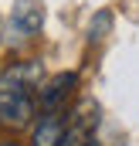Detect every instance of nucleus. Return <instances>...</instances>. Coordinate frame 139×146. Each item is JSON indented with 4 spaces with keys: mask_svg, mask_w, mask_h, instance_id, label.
<instances>
[{
    "mask_svg": "<svg viewBox=\"0 0 139 146\" xmlns=\"http://www.w3.org/2000/svg\"><path fill=\"white\" fill-rule=\"evenodd\" d=\"M41 65L24 61L0 75V119L10 126H27L41 99Z\"/></svg>",
    "mask_w": 139,
    "mask_h": 146,
    "instance_id": "nucleus-1",
    "label": "nucleus"
},
{
    "mask_svg": "<svg viewBox=\"0 0 139 146\" xmlns=\"http://www.w3.org/2000/svg\"><path fill=\"white\" fill-rule=\"evenodd\" d=\"M65 119L61 109H44V115L37 119L34 133H31V146H61L65 143Z\"/></svg>",
    "mask_w": 139,
    "mask_h": 146,
    "instance_id": "nucleus-2",
    "label": "nucleus"
},
{
    "mask_svg": "<svg viewBox=\"0 0 139 146\" xmlns=\"http://www.w3.org/2000/svg\"><path fill=\"white\" fill-rule=\"evenodd\" d=\"M44 24V10L37 0H17L14 3V14H10V27L24 37H34Z\"/></svg>",
    "mask_w": 139,
    "mask_h": 146,
    "instance_id": "nucleus-3",
    "label": "nucleus"
},
{
    "mask_svg": "<svg viewBox=\"0 0 139 146\" xmlns=\"http://www.w3.org/2000/svg\"><path fill=\"white\" fill-rule=\"evenodd\" d=\"M75 82H78V75H75V72L54 75V78L41 88V106H44V109H61L65 99H68V92L75 88Z\"/></svg>",
    "mask_w": 139,
    "mask_h": 146,
    "instance_id": "nucleus-4",
    "label": "nucleus"
},
{
    "mask_svg": "<svg viewBox=\"0 0 139 146\" xmlns=\"http://www.w3.org/2000/svg\"><path fill=\"white\" fill-rule=\"evenodd\" d=\"M81 146H99V143H95V139H85V143H81Z\"/></svg>",
    "mask_w": 139,
    "mask_h": 146,
    "instance_id": "nucleus-5",
    "label": "nucleus"
},
{
    "mask_svg": "<svg viewBox=\"0 0 139 146\" xmlns=\"http://www.w3.org/2000/svg\"><path fill=\"white\" fill-rule=\"evenodd\" d=\"M0 146H21V143H0Z\"/></svg>",
    "mask_w": 139,
    "mask_h": 146,
    "instance_id": "nucleus-6",
    "label": "nucleus"
}]
</instances>
